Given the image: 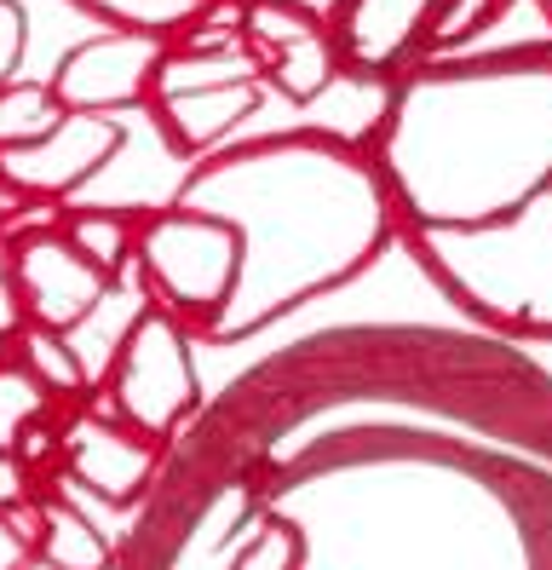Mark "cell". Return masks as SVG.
Instances as JSON below:
<instances>
[{
  "instance_id": "6da1fadb",
  "label": "cell",
  "mask_w": 552,
  "mask_h": 570,
  "mask_svg": "<svg viewBox=\"0 0 552 570\" xmlns=\"http://www.w3.org/2000/svg\"><path fill=\"white\" fill-rule=\"evenodd\" d=\"M179 203L241 230V277L214 346L259 334L310 294L357 277L392 237V190L379 167L323 127L248 139L196 161Z\"/></svg>"
},
{
  "instance_id": "52a82bcc",
  "label": "cell",
  "mask_w": 552,
  "mask_h": 570,
  "mask_svg": "<svg viewBox=\"0 0 552 570\" xmlns=\"http://www.w3.org/2000/svg\"><path fill=\"white\" fill-rule=\"evenodd\" d=\"M161 36H145V29H103V36L76 41L58 70L47 76L63 110H92V116H127L150 105V87L161 70Z\"/></svg>"
},
{
  "instance_id": "e0dca14e",
  "label": "cell",
  "mask_w": 552,
  "mask_h": 570,
  "mask_svg": "<svg viewBox=\"0 0 552 570\" xmlns=\"http://www.w3.org/2000/svg\"><path fill=\"white\" fill-rule=\"evenodd\" d=\"M512 7H518V0H443L437 29H432V52H455V47H466L472 36L495 29Z\"/></svg>"
},
{
  "instance_id": "7c38bea8",
  "label": "cell",
  "mask_w": 552,
  "mask_h": 570,
  "mask_svg": "<svg viewBox=\"0 0 552 570\" xmlns=\"http://www.w3.org/2000/svg\"><path fill=\"white\" fill-rule=\"evenodd\" d=\"M7 357H18L52 397H87V392H92V368H87V357L76 352V334H63V328L23 323L12 341H7Z\"/></svg>"
},
{
  "instance_id": "9a60e30c",
  "label": "cell",
  "mask_w": 552,
  "mask_h": 570,
  "mask_svg": "<svg viewBox=\"0 0 552 570\" xmlns=\"http://www.w3.org/2000/svg\"><path fill=\"white\" fill-rule=\"evenodd\" d=\"M63 121V105L52 81H7L0 87V150H18V145H34Z\"/></svg>"
},
{
  "instance_id": "ffe728a7",
  "label": "cell",
  "mask_w": 552,
  "mask_h": 570,
  "mask_svg": "<svg viewBox=\"0 0 552 570\" xmlns=\"http://www.w3.org/2000/svg\"><path fill=\"white\" fill-rule=\"evenodd\" d=\"M23 52H29V12L18 0H0V87L18 81Z\"/></svg>"
},
{
  "instance_id": "ba28073f",
  "label": "cell",
  "mask_w": 552,
  "mask_h": 570,
  "mask_svg": "<svg viewBox=\"0 0 552 570\" xmlns=\"http://www.w3.org/2000/svg\"><path fill=\"white\" fill-rule=\"evenodd\" d=\"M156 466H161V444L110 410L81 404L69 421H58V473L92 490L98 501H110V508H127V501L145 495Z\"/></svg>"
},
{
  "instance_id": "d6986e66",
  "label": "cell",
  "mask_w": 552,
  "mask_h": 570,
  "mask_svg": "<svg viewBox=\"0 0 552 570\" xmlns=\"http://www.w3.org/2000/svg\"><path fill=\"white\" fill-rule=\"evenodd\" d=\"M299 564H305V535L294 524H270L230 559V570H299Z\"/></svg>"
},
{
  "instance_id": "2e32d148",
  "label": "cell",
  "mask_w": 552,
  "mask_h": 570,
  "mask_svg": "<svg viewBox=\"0 0 552 570\" xmlns=\"http://www.w3.org/2000/svg\"><path fill=\"white\" fill-rule=\"evenodd\" d=\"M52 404L58 397L34 381L18 357H0V455H12L23 432L52 415Z\"/></svg>"
},
{
  "instance_id": "7a4b0ae2",
  "label": "cell",
  "mask_w": 552,
  "mask_h": 570,
  "mask_svg": "<svg viewBox=\"0 0 552 570\" xmlns=\"http://www.w3.org/2000/svg\"><path fill=\"white\" fill-rule=\"evenodd\" d=\"M374 167L414 225H506L552 190V47L421 58L386 92Z\"/></svg>"
},
{
  "instance_id": "603a6c76",
  "label": "cell",
  "mask_w": 552,
  "mask_h": 570,
  "mask_svg": "<svg viewBox=\"0 0 552 570\" xmlns=\"http://www.w3.org/2000/svg\"><path fill=\"white\" fill-rule=\"evenodd\" d=\"M541 7H546V18H552V0H541Z\"/></svg>"
},
{
  "instance_id": "4fadbf2b",
  "label": "cell",
  "mask_w": 552,
  "mask_h": 570,
  "mask_svg": "<svg viewBox=\"0 0 552 570\" xmlns=\"http://www.w3.org/2000/svg\"><path fill=\"white\" fill-rule=\"evenodd\" d=\"M58 230L76 243L103 277H116L132 265V248H138V214H121V208H92V203H63L58 208Z\"/></svg>"
},
{
  "instance_id": "277c9868",
  "label": "cell",
  "mask_w": 552,
  "mask_h": 570,
  "mask_svg": "<svg viewBox=\"0 0 552 570\" xmlns=\"http://www.w3.org/2000/svg\"><path fill=\"white\" fill-rule=\"evenodd\" d=\"M92 410H110L145 439L167 444L196 404H201V368H196V334L167 306H138L110 352V368L87 392Z\"/></svg>"
},
{
  "instance_id": "9c48e42d",
  "label": "cell",
  "mask_w": 552,
  "mask_h": 570,
  "mask_svg": "<svg viewBox=\"0 0 552 570\" xmlns=\"http://www.w3.org/2000/svg\"><path fill=\"white\" fill-rule=\"evenodd\" d=\"M116 150H121V116L63 110V121L47 139L0 150V179L12 185L18 203H69L98 179V167Z\"/></svg>"
},
{
  "instance_id": "8fae6325",
  "label": "cell",
  "mask_w": 552,
  "mask_h": 570,
  "mask_svg": "<svg viewBox=\"0 0 552 570\" xmlns=\"http://www.w3.org/2000/svg\"><path fill=\"white\" fill-rule=\"evenodd\" d=\"M34 495H41L34 564H47V570H116V542L76 508V501H63L52 490H34Z\"/></svg>"
},
{
  "instance_id": "30bf717a",
  "label": "cell",
  "mask_w": 552,
  "mask_h": 570,
  "mask_svg": "<svg viewBox=\"0 0 552 570\" xmlns=\"http://www.w3.org/2000/svg\"><path fill=\"white\" fill-rule=\"evenodd\" d=\"M443 0H339L328 18V36L339 47V63L357 76L392 81L432 58V29H437Z\"/></svg>"
},
{
  "instance_id": "7402d4cb",
  "label": "cell",
  "mask_w": 552,
  "mask_h": 570,
  "mask_svg": "<svg viewBox=\"0 0 552 570\" xmlns=\"http://www.w3.org/2000/svg\"><path fill=\"white\" fill-rule=\"evenodd\" d=\"M12 214H18V196H12V185H7V179H0V225H7Z\"/></svg>"
},
{
  "instance_id": "5bb4252c",
  "label": "cell",
  "mask_w": 552,
  "mask_h": 570,
  "mask_svg": "<svg viewBox=\"0 0 552 570\" xmlns=\"http://www.w3.org/2000/svg\"><path fill=\"white\" fill-rule=\"evenodd\" d=\"M87 18H98L103 29H145V36L179 41L185 29L201 18L207 0H76Z\"/></svg>"
},
{
  "instance_id": "8992f818",
  "label": "cell",
  "mask_w": 552,
  "mask_h": 570,
  "mask_svg": "<svg viewBox=\"0 0 552 570\" xmlns=\"http://www.w3.org/2000/svg\"><path fill=\"white\" fill-rule=\"evenodd\" d=\"M7 237H12V283H18V299H23L29 323L76 334L81 323L98 317V306L116 299L121 283L103 277L98 265L58 230V219L29 225V230H7Z\"/></svg>"
},
{
  "instance_id": "ac0fdd59",
  "label": "cell",
  "mask_w": 552,
  "mask_h": 570,
  "mask_svg": "<svg viewBox=\"0 0 552 570\" xmlns=\"http://www.w3.org/2000/svg\"><path fill=\"white\" fill-rule=\"evenodd\" d=\"M34 535H41V495H23L12 508H0V570H29Z\"/></svg>"
},
{
  "instance_id": "5b68a950",
  "label": "cell",
  "mask_w": 552,
  "mask_h": 570,
  "mask_svg": "<svg viewBox=\"0 0 552 570\" xmlns=\"http://www.w3.org/2000/svg\"><path fill=\"white\" fill-rule=\"evenodd\" d=\"M259 58L248 47H185L167 41L161 70L150 87V116L190 161L214 156L241 121H254L265 105Z\"/></svg>"
},
{
  "instance_id": "44dd1931",
  "label": "cell",
  "mask_w": 552,
  "mask_h": 570,
  "mask_svg": "<svg viewBox=\"0 0 552 570\" xmlns=\"http://www.w3.org/2000/svg\"><path fill=\"white\" fill-rule=\"evenodd\" d=\"M23 323L29 317H23V299H18V283H12V237L0 230V346H7Z\"/></svg>"
},
{
  "instance_id": "3957f363",
  "label": "cell",
  "mask_w": 552,
  "mask_h": 570,
  "mask_svg": "<svg viewBox=\"0 0 552 570\" xmlns=\"http://www.w3.org/2000/svg\"><path fill=\"white\" fill-rule=\"evenodd\" d=\"M132 272L145 283V299L167 306L196 341H214L241 277V230L185 203L156 208L138 219Z\"/></svg>"
}]
</instances>
